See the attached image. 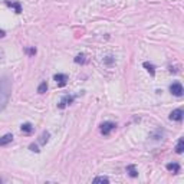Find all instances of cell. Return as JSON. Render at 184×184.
<instances>
[{
    "mask_svg": "<svg viewBox=\"0 0 184 184\" xmlns=\"http://www.w3.org/2000/svg\"><path fill=\"white\" fill-rule=\"evenodd\" d=\"M12 94V81L7 76H3L0 79V111H3L9 104Z\"/></svg>",
    "mask_w": 184,
    "mask_h": 184,
    "instance_id": "6da1fadb",
    "label": "cell"
},
{
    "mask_svg": "<svg viewBox=\"0 0 184 184\" xmlns=\"http://www.w3.org/2000/svg\"><path fill=\"white\" fill-rule=\"evenodd\" d=\"M115 128H117V124H115V122L106 121V122H104V124L101 125V134H102V135H109Z\"/></svg>",
    "mask_w": 184,
    "mask_h": 184,
    "instance_id": "7a4b0ae2",
    "label": "cell"
},
{
    "mask_svg": "<svg viewBox=\"0 0 184 184\" xmlns=\"http://www.w3.org/2000/svg\"><path fill=\"white\" fill-rule=\"evenodd\" d=\"M170 92L173 95H176V97H181L183 95V85L180 84V82H174V84H171L170 85Z\"/></svg>",
    "mask_w": 184,
    "mask_h": 184,
    "instance_id": "3957f363",
    "label": "cell"
},
{
    "mask_svg": "<svg viewBox=\"0 0 184 184\" xmlns=\"http://www.w3.org/2000/svg\"><path fill=\"white\" fill-rule=\"evenodd\" d=\"M53 79L56 81L58 86H65L68 84V75H65V73H56Z\"/></svg>",
    "mask_w": 184,
    "mask_h": 184,
    "instance_id": "277c9868",
    "label": "cell"
},
{
    "mask_svg": "<svg viewBox=\"0 0 184 184\" xmlns=\"http://www.w3.org/2000/svg\"><path fill=\"white\" fill-rule=\"evenodd\" d=\"M73 99H75V97H72V95H65L63 98L60 99V102H59V108H65V106H68V105H71L73 102Z\"/></svg>",
    "mask_w": 184,
    "mask_h": 184,
    "instance_id": "5b68a950",
    "label": "cell"
},
{
    "mask_svg": "<svg viewBox=\"0 0 184 184\" xmlns=\"http://www.w3.org/2000/svg\"><path fill=\"white\" fill-rule=\"evenodd\" d=\"M183 115H184L183 109L178 108V109H174V111L170 114V119L171 121H181V119H183Z\"/></svg>",
    "mask_w": 184,
    "mask_h": 184,
    "instance_id": "8992f818",
    "label": "cell"
},
{
    "mask_svg": "<svg viewBox=\"0 0 184 184\" xmlns=\"http://www.w3.org/2000/svg\"><path fill=\"white\" fill-rule=\"evenodd\" d=\"M12 141H13V135H12V134H6V135L0 137V147H3V145L10 144Z\"/></svg>",
    "mask_w": 184,
    "mask_h": 184,
    "instance_id": "52a82bcc",
    "label": "cell"
},
{
    "mask_svg": "<svg viewBox=\"0 0 184 184\" xmlns=\"http://www.w3.org/2000/svg\"><path fill=\"white\" fill-rule=\"evenodd\" d=\"M22 131L25 132V134H32L33 132V125L29 124V122H25V124H22Z\"/></svg>",
    "mask_w": 184,
    "mask_h": 184,
    "instance_id": "ba28073f",
    "label": "cell"
},
{
    "mask_svg": "<svg viewBox=\"0 0 184 184\" xmlns=\"http://www.w3.org/2000/svg\"><path fill=\"white\" fill-rule=\"evenodd\" d=\"M6 5L9 7H13L16 13H20V12H22V6H20V3H17V2H14V3H12V2H6Z\"/></svg>",
    "mask_w": 184,
    "mask_h": 184,
    "instance_id": "9c48e42d",
    "label": "cell"
},
{
    "mask_svg": "<svg viewBox=\"0 0 184 184\" xmlns=\"http://www.w3.org/2000/svg\"><path fill=\"white\" fill-rule=\"evenodd\" d=\"M183 151H184V140L180 138L177 145H176V152H177V154H183Z\"/></svg>",
    "mask_w": 184,
    "mask_h": 184,
    "instance_id": "30bf717a",
    "label": "cell"
},
{
    "mask_svg": "<svg viewBox=\"0 0 184 184\" xmlns=\"http://www.w3.org/2000/svg\"><path fill=\"white\" fill-rule=\"evenodd\" d=\"M144 68L148 71V72H150V75H151V76H154V75H155V68H154V65H152V63H150V62H144Z\"/></svg>",
    "mask_w": 184,
    "mask_h": 184,
    "instance_id": "8fae6325",
    "label": "cell"
},
{
    "mask_svg": "<svg viewBox=\"0 0 184 184\" xmlns=\"http://www.w3.org/2000/svg\"><path fill=\"white\" fill-rule=\"evenodd\" d=\"M167 170L173 171V173H178L180 171V165L177 163H170V164H167Z\"/></svg>",
    "mask_w": 184,
    "mask_h": 184,
    "instance_id": "7c38bea8",
    "label": "cell"
},
{
    "mask_svg": "<svg viewBox=\"0 0 184 184\" xmlns=\"http://www.w3.org/2000/svg\"><path fill=\"white\" fill-rule=\"evenodd\" d=\"M127 173H128L131 177H137L138 176V171H137V168H135V165H128V167H127Z\"/></svg>",
    "mask_w": 184,
    "mask_h": 184,
    "instance_id": "4fadbf2b",
    "label": "cell"
},
{
    "mask_svg": "<svg viewBox=\"0 0 184 184\" xmlns=\"http://www.w3.org/2000/svg\"><path fill=\"white\" fill-rule=\"evenodd\" d=\"M46 91H48V84H46V81H43V82L38 86V92H39V94H45Z\"/></svg>",
    "mask_w": 184,
    "mask_h": 184,
    "instance_id": "5bb4252c",
    "label": "cell"
},
{
    "mask_svg": "<svg viewBox=\"0 0 184 184\" xmlns=\"http://www.w3.org/2000/svg\"><path fill=\"white\" fill-rule=\"evenodd\" d=\"M85 53H81V55H78V56H76V58H75V62H76V63H85Z\"/></svg>",
    "mask_w": 184,
    "mask_h": 184,
    "instance_id": "9a60e30c",
    "label": "cell"
},
{
    "mask_svg": "<svg viewBox=\"0 0 184 184\" xmlns=\"http://www.w3.org/2000/svg\"><path fill=\"white\" fill-rule=\"evenodd\" d=\"M48 140H49V132H43L42 135H40V144H46L48 143Z\"/></svg>",
    "mask_w": 184,
    "mask_h": 184,
    "instance_id": "2e32d148",
    "label": "cell"
},
{
    "mask_svg": "<svg viewBox=\"0 0 184 184\" xmlns=\"http://www.w3.org/2000/svg\"><path fill=\"white\" fill-rule=\"evenodd\" d=\"M94 183L95 184H98V183H109V180L106 177H97V178H94Z\"/></svg>",
    "mask_w": 184,
    "mask_h": 184,
    "instance_id": "e0dca14e",
    "label": "cell"
},
{
    "mask_svg": "<svg viewBox=\"0 0 184 184\" xmlns=\"http://www.w3.org/2000/svg\"><path fill=\"white\" fill-rule=\"evenodd\" d=\"M29 148H30L32 151H35V152H39V151H40L39 148H38V145H36V144H30V145H29Z\"/></svg>",
    "mask_w": 184,
    "mask_h": 184,
    "instance_id": "ac0fdd59",
    "label": "cell"
},
{
    "mask_svg": "<svg viewBox=\"0 0 184 184\" xmlns=\"http://www.w3.org/2000/svg\"><path fill=\"white\" fill-rule=\"evenodd\" d=\"M27 53H29V55H35V53H36V49H35V48H30V49H27Z\"/></svg>",
    "mask_w": 184,
    "mask_h": 184,
    "instance_id": "d6986e66",
    "label": "cell"
},
{
    "mask_svg": "<svg viewBox=\"0 0 184 184\" xmlns=\"http://www.w3.org/2000/svg\"><path fill=\"white\" fill-rule=\"evenodd\" d=\"M5 35H6V32H5V30H2V29H0V38H5Z\"/></svg>",
    "mask_w": 184,
    "mask_h": 184,
    "instance_id": "ffe728a7",
    "label": "cell"
},
{
    "mask_svg": "<svg viewBox=\"0 0 184 184\" xmlns=\"http://www.w3.org/2000/svg\"><path fill=\"white\" fill-rule=\"evenodd\" d=\"M0 183H3V178H0Z\"/></svg>",
    "mask_w": 184,
    "mask_h": 184,
    "instance_id": "44dd1931",
    "label": "cell"
}]
</instances>
